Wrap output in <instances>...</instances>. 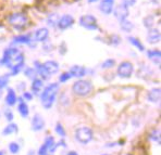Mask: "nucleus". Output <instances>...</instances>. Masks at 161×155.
<instances>
[{
	"label": "nucleus",
	"instance_id": "1",
	"mask_svg": "<svg viewBox=\"0 0 161 155\" xmlns=\"http://www.w3.org/2000/svg\"><path fill=\"white\" fill-rule=\"evenodd\" d=\"M0 64L6 65L9 69L18 65H24V54L16 48H8L4 50L3 56L0 60Z\"/></svg>",
	"mask_w": 161,
	"mask_h": 155
},
{
	"label": "nucleus",
	"instance_id": "2",
	"mask_svg": "<svg viewBox=\"0 0 161 155\" xmlns=\"http://www.w3.org/2000/svg\"><path fill=\"white\" fill-rule=\"evenodd\" d=\"M59 90V85L57 83L50 84L44 89V91L40 92V100L42 102V105L46 109H50L53 106L54 100H56V96Z\"/></svg>",
	"mask_w": 161,
	"mask_h": 155
},
{
	"label": "nucleus",
	"instance_id": "3",
	"mask_svg": "<svg viewBox=\"0 0 161 155\" xmlns=\"http://www.w3.org/2000/svg\"><path fill=\"white\" fill-rule=\"evenodd\" d=\"M9 24L15 29H23L27 26L28 24V16L25 13L22 12H15L9 15L8 18Z\"/></svg>",
	"mask_w": 161,
	"mask_h": 155
},
{
	"label": "nucleus",
	"instance_id": "4",
	"mask_svg": "<svg viewBox=\"0 0 161 155\" xmlns=\"http://www.w3.org/2000/svg\"><path fill=\"white\" fill-rule=\"evenodd\" d=\"M72 90L79 97H86V96L91 95L92 91H93V85L87 80L80 79V80L75 81L73 84Z\"/></svg>",
	"mask_w": 161,
	"mask_h": 155
},
{
	"label": "nucleus",
	"instance_id": "5",
	"mask_svg": "<svg viewBox=\"0 0 161 155\" xmlns=\"http://www.w3.org/2000/svg\"><path fill=\"white\" fill-rule=\"evenodd\" d=\"M75 138L79 142L87 144L93 139V130L89 127H80L75 131Z\"/></svg>",
	"mask_w": 161,
	"mask_h": 155
},
{
	"label": "nucleus",
	"instance_id": "6",
	"mask_svg": "<svg viewBox=\"0 0 161 155\" xmlns=\"http://www.w3.org/2000/svg\"><path fill=\"white\" fill-rule=\"evenodd\" d=\"M80 25L82 27L86 28L89 30L98 29V24H97V18L92 14H85L80 18Z\"/></svg>",
	"mask_w": 161,
	"mask_h": 155
},
{
	"label": "nucleus",
	"instance_id": "7",
	"mask_svg": "<svg viewBox=\"0 0 161 155\" xmlns=\"http://www.w3.org/2000/svg\"><path fill=\"white\" fill-rule=\"evenodd\" d=\"M134 70V66L131 62L129 61H124V62L120 63L119 66H118V75L121 77V78H130L133 74Z\"/></svg>",
	"mask_w": 161,
	"mask_h": 155
},
{
	"label": "nucleus",
	"instance_id": "8",
	"mask_svg": "<svg viewBox=\"0 0 161 155\" xmlns=\"http://www.w3.org/2000/svg\"><path fill=\"white\" fill-rule=\"evenodd\" d=\"M73 24H74V18H73L71 14H64V15L59 18L57 26L60 28V29L64 30V29L70 28Z\"/></svg>",
	"mask_w": 161,
	"mask_h": 155
},
{
	"label": "nucleus",
	"instance_id": "9",
	"mask_svg": "<svg viewBox=\"0 0 161 155\" xmlns=\"http://www.w3.org/2000/svg\"><path fill=\"white\" fill-rule=\"evenodd\" d=\"M112 12H113V14H114L115 18H117L120 22H121V21H123V20H126L127 16H129V14H130L129 8H127V7H125L124 4H119V6H117Z\"/></svg>",
	"mask_w": 161,
	"mask_h": 155
},
{
	"label": "nucleus",
	"instance_id": "10",
	"mask_svg": "<svg viewBox=\"0 0 161 155\" xmlns=\"http://www.w3.org/2000/svg\"><path fill=\"white\" fill-rule=\"evenodd\" d=\"M113 4H114V0H101L99 4V10L106 15H109L113 11Z\"/></svg>",
	"mask_w": 161,
	"mask_h": 155
},
{
	"label": "nucleus",
	"instance_id": "11",
	"mask_svg": "<svg viewBox=\"0 0 161 155\" xmlns=\"http://www.w3.org/2000/svg\"><path fill=\"white\" fill-rule=\"evenodd\" d=\"M42 67L45 69L47 73L49 75H53V74H56V73L59 72V64L56 62V61H47V62L42 63Z\"/></svg>",
	"mask_w": 161,
	"mask_h": 155
},
{
	"label": "nucleus",
	"instance_id": "12",
	"mask_svg": "<svg viewBox=\"0 0 161 155\" xmlns=\"http://www.w3.org/2000/svg\"><path fill=\"white\" fill-rule=\"evenodd\" d=\"M147 40L149 44H158L160 41V30L157 28H150L147 33Z\"/></svg>",
	"mask_w": 161,
	"mask_h": 155
},
{
	"label": "nucleus",
	"instance_id": "13",
	"mask_svg": "<svg viewBox=\"0 0 161 155\" xmlns=\"http://www.w3.org/2000/svg\"><path fill=\"white\" fill-rule=\"evenodd\" d=\"M49 36V30L45 27L38 28L36 32L34 33V40L38 41V42H42L45 41Z\"/></svg>",
	"mask_w": 161,
	"mask_h": 155
},
{
	"label": "nucleus",
	"instance_id": "14",
	"mask_svg": "<svg viewBox=\"0 0 161 155\" xmlns=\"http://www.w3.org/2000/svg\"><path fill=\"white\" fill-rule=\"evenodd\" d=\"M71 74V76L72 77H76V78H82V77H84L85 75H86L87 70L85 69L84 66H80V65H74V66L71 67L70 72H69Z\"/></svg>",
	"mask_w": 161,
	"mask_h": 155
},
{
	"label": "nucleus",
	"instance_id": "15",
	"mask_svg": "<svg viewBox=\"0 0 161 155\" xmlns=\"http://www.w3.org/2000/svg\"><path fill=\"white\" fill-rule=\"evenodd\" d=\"M53 144H54L53 137H51V136L47 137L46 141H45V143L42 145V147H40V149H39V151H38V154L39 155H47V152H48L49 150L53 147Z\"/></svg>",
	"mask_w": 161,
	"mask_h": 155
},
{
	"label": "nucleus",
	"instance_id": "16",
	"mask_svg": "<svg viewBox=\"0 0 161 155\" xmlns=\"http://www.w3.org/2000/svg\"><path fill=\"white\" fill-rule=\"evenodd\" d=\"M45 126V121L42 119V117L40 115H35L32 119V127L33 130L35 131H40Z\"/></svg>",
	"mask_w": 161,
	"mask_h": 155
},
{
	"label": "nucleus",
	"instance_id": "17",
	"mask_svg": "<svg viewBox=\"0 0 161 155\" xmlns=\"http://www.w3.org/2000/svg\"><path fill=\"white\" fill-rule=\"evenodd\" d=\"M160 97H161V90L160 88H153L151 89L147 95V99L150 102L153 103H158L160 101Z\"/></svg>",
	"mask_w": 161,
	"mask_h": 155
},
{
	"label": "nucleus",
	"instance_id": "18",
	"mask_svg": "<svg viewBox=\"0 0 161 155\" xmlns=\"http://www.w3.org/2000/svg\"><path fill=\"white\" fill-rule=\"evenodd\" d=\"M147 56L150 61H153L155 64L160 65V59H161V52L159 50H148Z\"/></svg>",
	"mask_w": 161,
	"mask_h": 155
},
{
	"label": "nucleus",
	"instance_id": "19",
	"mask_svg": "<svg viewBox=\"0 0 161 155\" xmlns=\"http://www.w3.org/2000/svg\"><path fill=\"white\" fill-rule=\"evenodd\" d=\"M16 100H18V98H16L15 91L12 88H9L8 93H7V97H6V103L9 106H13L16 103Z\"/></svg>",
	"mask_w": 161,
	"mask_h": 155
},
{
	"label": "nucleus",
	"instance_id": "20",
	"mask_svg": "<svg viewBox=\"0 0 161 155\" xmlns=\"http://www.w3.org/2000/svg\"><path fill=\"white\" fill-rule=\"evenodd\" d=\"M44 87V83H42V79H34L33 80V84H32V91L34 95H39L42 92V89Z\"/></svg>",
	"mask_w": 161,
	"mask_h": 155
},
{
	"label": "nucleus",
	"instance_id": "21",
	"mask_svg": "<svg viewBox=\"0 0 161 155\" xmlns=\"http://www.w3.org/2000/svg\"><path fill=\"white\" fill-rule=\"evenodd\" d=\"M19 101H20V102H19V106H18L19 113H20L22 117H27L28 116V113H30V111H28L27 104L24 102V101H23V99H20Z\"/></svg>",
	"mask_w": 161,
	"mask_h": 155
},
{
	"label": "nucleus",
	"instance_id": "22",
	"mask_svg": "<svg viewBox=\"0 0 161 155\" xmlns=\"http://www.w3.org/2000/svg\"><path fill=\"white\" fill-rule=\"evenodd\" d=\"M34 65H35V70H36L37 74L40 75L42 79H48L49 78V74L45 70L44 67H42V63H39L38 61H36V62H34Z\"/></svg>",
	"mask_w": 161,
	"mask_h": 155
},
{
	"label": "nucleus",
	"instance_id": "23",
	"mask_svg": "<svg viewBox=\"0 0 161 155\" xmlns=\"http://www.w3.org/2000/svg\"><path fill=\"white\" fill-rule=\"evenodd\" d=\"M32 39H31L30 35H19V36H15L13 38V42L14 44H30Z\"/></svg>",
	"mask_w": 161,
	"mask_h": 155
},
{
	"label": "nucleus",
	"instance_id": "24",
	"mask_svg": "<svg viewBox=\"0 0 161 155\" xmlns=\"http://www.w3.org/2000/svg\"><path fill=\"white\" fill-rule=\"evenodd\" d=\"M16 131H18V125L11 123V124H9V125L3 129L2 133H3L4 136H8V135H12V133L16 132Z\"/></svg>",
	"mask_w": 161,
	"mask_h": 155
},
{
	"label": "nucleus",
	"instance_id": "25",
	"mask_svg": "<svg viewBox=\"0 0 161 155\" xmlns=\"http://www.w3.org/2000/svg\"><path fill=\"white\" fill-rule=\"evenodd\" d=\"M120 27L122 28L123 30H125V32H131L132 29L134 28V25L132 22H130L129 20H123L120 22Z\"/></svg>",
	"mask_w": 161,
	"mask_h": 155
},
{
	"label": "nucleus",
	"instance_id": "26",
	"mask_svg": "<svg viewBox=\"0 0 161 155\" xmlns=\"http://www.w3.org/2000/svg\"><path fill=\"white\" fill-rule=\"evenodd\" d=\"M59 15L57 13H53L50 14V15L48 16V18H47V23H48L49 26H57V24H58V21H59Z\"/></svg>",
	"mask_w": 161,
	"mask_h": 155
},
{
	"label": "nucleus",
	"instance_id": "27",
	"mask_svg": "<svg viewBox=\"0 0 161 155\" xmlns=\"http://www.w3.org/2000/svg\"><path fill=\"white\" fill-rule=\"evenodd\" d=\"M129 41L131 42L132 44H133L135 48L138 49L139 51H144V50H145V47H144V44H142V42L139 41L137 38H135V37H129Z\"/></svg>",
	"mask_w": 161,
	"mask_h": 155
},
{
	"label": "nucleus",
	"instance_id": "28",
	"mask_svg": "<svg viewBox=\"0 0 161 155\" xmlns=\"http://www.w3.org/2000/svg\"><path fill=\"white\" fill-rule=\"evenodd\" d=\"M24 73H25V76H27L30 79H32V80H34V79H36L37 78V72H36V70L35 69H33V67H26L24 70Z\"/></svg>",
	"mask_w": 161,
	"mask_h": 155
},
{
	"label": "nucleus",
	"instance_id": "29",
	"mask_svg": "<svg viewBox=\"0 0 161 155\" xmlns=\"http://www.w3.org/2000/svg\"><path fill=\"white\" fill-rule=\"evenodd\" d=\"M143 23H144V26L147 27L148 29H150V28H153V24H155V20H153V16H151V15L146 16V18H144Z\"/></svg>",
	"mask_w": 161,
	"mask_h": 155
},
{
	"label": "nucleus",
	"instance_id": "30",
	"mask_svg": "<svg viewBox=\"0 0 161 155\" xmlns=\"http://www.w3.org/2000/svg\"><path fill=\"white\" fill-rule=\"evenodd\" d=\"M9 78H10V75L6 74L0 76V89H3L7 87V85L9 83Z\"/></svg>",
	"mask_w": 161,
	"mask_h": 155
},
{
	"label": "nucleus",
	"instance_id": "31",
	"mask_svg": "<svg viewBox=\"0 0 161 155\" xmlns=\"http://www.w3.org/2000/svg\"><path fill=\"white\" fill-rule=\"evenodd\" d=\"M149 137H150L151 140L157 141V142L160 144V130H159V129H155V130L151 131V133H150V136H149Z\"/></svg>",
	"mask_w": 161,
	"mask_h": 155
},
{
	"label": "nucleus",
	"instance_id": "32",
	"mask_svg": "<svg viewBox=\"0 0 161 155\" xmlns=\"http://www.w3.org/2000/svg\"><path fill=\"white\" fill-rule=\"evenodd\" d=\"M115 65V61L113 59H107L105 62L101 64V67L103 69H111Z\"/></svg>",
	"mask_w": 161,
	"mask_h": 155
},
{
	"label": "nucleus",
	"instance_id": "33",
	"mask_svg": "<svg viewBox=\"0 0 161 155\" xmlns=\"http://www.w3.org/2000/svg\"><path fill=\"white\" fill-rule=\"evenodd\" d=\"M9 151H10L12 154H16V153H18V152L20 151V145H19V143L11 142L10 144H9Z\"/></svg>",
	"mask_w": 161,
	"mask_h": 155
},
{
	"label": "nucleus",
	"instance_id": "34",
	"mask_svg": "<svg viewBox=\"0 0 161 155\" xmlns=\"http://www.w3.org/2000/svg\"><path fill=\"white\" fill-rule=\"evenodd\" d=\"M72 78V76H71V74L69 72H64L61 74V76L59 77V81L60 83H65V81H68L69 79Z\"/></svg>",
	"mask_w": 161,
	"mask_h": 155
},
{
	"label": "nucleus",
	"instance_id": "35",
	"mask_svg": "<svg viewBox=\"0 0 161 155\" xmlns=\"http://www.w3.org/2000/svg\"><path fill=\"white\" fill-rule=\"evenodd\" d=\"M56 132L58 133L60 137H65V130L64 128H63V126L61 125V124H57L56 126Z\"/></svg>",
	"mask_w": 161,
	"mask_h": 155
},
{
	"label": "nucleus",
	"instance_id": "36",
	"mask_svg": "<svg viewBox=\"0 0 161 155\" xmlns=\"http://www.w3.org/2000/svg\"><path fill=\"white\" fill-rule=\"evenodd\" d=\"M110 40H111V44H119L121 39L119 36H117V35H112V36H110Z\"/></svg>",
	"mask_w": 161,
	"mask_h": 155
},
{
	"label": "nucleus",
	"instance_id": "37",
	"mask_svg": "<svg viewBox=\"0 0 161 155\" xmlns=\"http://www.w3.org/2000/svg\"><path fill=\"white\" fill-rule=\"evenodd\" d=\"M137 0H122L123 3L125 7H127V8H130V7H133L135 3H136Z\"/></svg>",
	"mask_w": 161,
	"mask_h": 155
},
{
	"label": "nucleus",
	"instance_id": "38",
	"mask_svg": "<svg viewBox=\"0 0 161 155\" xmlns=\"http://www.w3.org/2000/svg\"><path fill=\"white\" fill-rule=\"evenodd\" d=\"M4 116H6V118H7V121H13V113L11 111H9V110L4 112Z\"/></svg>",
	"mask_w": 161,
	"mask_h": 155
},
{
	"label": "nucleus",
	"instance_id": "39",
	"mask_svg": "<svg viewBox=\"0 0 161 155\" xmlns=\"http://www.w3.org/2000/svg\"><path fill=\"white\" fill-rule=\"evenodd\" d=\"M23 99H25L26 101H31L33 99V96L31 92H27V91H25L24 93H23Z\"/></svg>",
	"mask_w": 161,
	"mask_h": 155
},
{
	"label": "nucleus",
	"instance_id": "40",
	"mask_svg": "<svg viewBox=\"0 0 161 155\" xmlns=\"http://www.w3.org/2000/svg\"><path fill=\"white\" fill-rule=\"evenodd\" d=\"M68 155H79V154H77L75 151H70V152L68 153Z\"/></svg>",
	"mask_w": 161,
	"mask_h": 155
},
{
	"label": "nucleus",
	"instance_id": "41",
	"mask_svg": "<svg viewBox=\"0 0 161 155\" xmlns=\"http://www.w3.org/2000/svg\"><path fill=\"white\" fill-rule=\"evenodd\" d=\"M98 0H88V2L89 3H94V2H97Z\"/></svg>",
	"mask_w": 161,
	"mask_h": 155
},
{
	"label": "nucleus",
	"instance_id": "42",
	"mask_svg": "<svg viewBox=\"0 0 161 155\" xmlns=\"http://www.w3.org/2000/svg\"><path fill=\"white\" fill-rule=\"evenodd\" d=\"M0 155H3V154H2V152H0Z\"/></svg>",
	"mask_w": 161,
	"mask_h": 155
},
{
	"label": "nucleus",
	"instance_id": "43",
	"mask_svg": "<svg viewBox=\"0 0 161 155\" xmlns=\"http://www.w3.org/2000/svg\"><path fill=\"white\" fill-rule=\"evenodd\" d=\"M124 155H131V154H124Z\"/></svg>",
	"mask_w": 161,
	"mask_h": 155
}]
</instances>
